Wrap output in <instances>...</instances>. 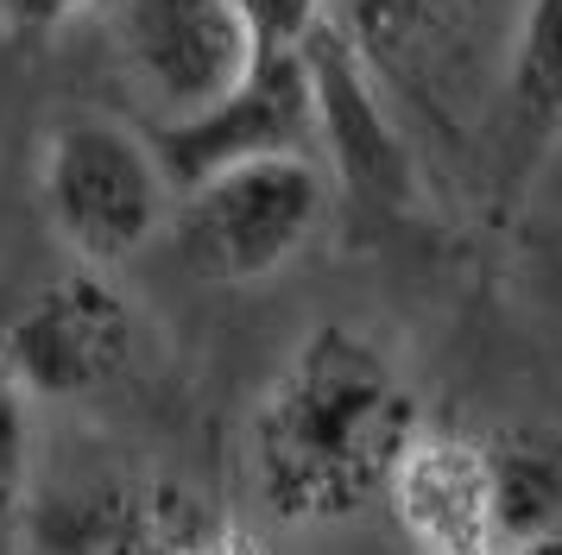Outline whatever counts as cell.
Listing matches in <instances>:
<instances>
[{
	"label": "cell",
	"mask_w": 562,
	"mask_h": 555,
	"mask_svg": "<svg viewBox=\"0 0 562 555\" xmlns=\"http://www.w3.org/2000/svg\"><path fill=\"white\" fill-rule=\"evenodd\" d=\"M178 183L153 133L102 107H70L38 139V208L77 265L121 272L171 227Z\"/></svg>",
	"instance_id": "cell-2"
},
{
	"label": "cell",
	"mask_w": 562,
	"mask_h": 555,
	"mask_svg": "<svg viewBox=\"0 0 562 555\" xmlns=\"http://www.w3.org/2000/svg\"><path fill=\"white\" fill-rule=\"evenodd\" d=\"M89 555H266L247 524L183 486H133L95 511Z\"/></svg>",
	"instance_id": "cell-10"
},
{
	"label": "cell",
	"mask_w": 562,
	"mask_h": 555,
	"mask_svg": "<svg viewBox=\"0 0 562 555\" xmlns=\"http://www.w3.org/2000/svg\"><path fill=\"white\" fill-rule=\"evenodd\" d=\"M304 64H310V95H316V139H329L341 177L373 190V196H398L405 190V151H398L385 114L367 95L348 45L335 32H316V38H304Z\"/></svg>",
	"instance_id": "cell-9"
},
{
	"label": "cell",
	"mask_w": 562,
	"mask_h": 555,
	"mask_svg": "<svg viewBox=\"0 0 562 555\" xmlns=\"http://www.w3.org/2000/svg\"><path fill=\"white\" fill-rule=\"evenodd\" d=\"M323 215L329 171L316 151H272L183 183L165 240L203 284H266L323 234Z\"/></svg>",
	"instance_id": "cell-3"
},
{
	"label": "cell",
	"mask_w": 562,
	"mask_h": 555,
	"mask_svg": "<svg viewBox=\"0 0 562 555\" xmlns=\"http://www.w3.org/2000/svg\"><path fill=\"white\" fill-rule=\"evenodd\" d=\"M32 467H38V423H32V398L0 373V555L26 550Z\"/></svg>",
	"instance_id": "cell-12"
},
{
	"label": "cell",
	"mask_w": 562,
	"mask_h": 555,
	"mask_svg": "<svg viewBox=\"0 0 562 555\" xmlns=\"http://www.w3.org/2000/svg\"><path fill=\"white\" fill-rule=\"evenodd\" d=\"M385 499L424 555H481V442L424 429Z\"/></svg>",
	"instance_id": "cell-11"
},
{
	"label": "cell",
	"mask_w": 562,
	"mask_h": 555,
	"mask_svg": "<svg viewBox=\"0 0 562 555\" xmlns=\"http://www.w3.org/2000/svg\"><path fill=\"white\" fill-rule=\"evenodd\" d=\"M562 151V0H518L512 13L499 121H493V196L518 208Z\"/></svg>",
	"instance_id": "cell-7"
},
{
	"label": "cell",
	"mask_w": 562,
	"mask_h": 555,
	"mask_svg": "<svg viewBox=\"0 0 562 555\" xmlns=\"http://www.w3.org/2000/svg\"><path fill=\"white\" fill-rule=\"evenodd\" d=\"M139 303L121 291V278L95 265H70L45 291H32L13 322H0V373L32 404H95L121 392L139 366Z\"/></svg>",
	"instance_id": "cell-4"
},
{
	"label": "cell",
	"mask_w": 562,
	"mask_h": 555,
	"mask_svg": "<svg viewBox=\"0 0 562 555\" xmlns=\"http://www.w3.org/2000/svg\"><path fill=\"white\" fill-rule=\"evenodd\" d=\"M259 45L266 32L247 0H114V57L158 126L196 121L240 89Z\"/></svg>",
	"instance_id": "cell-5"
},
{
	"label": "cell",
	"mask_w": 562,
	"mask_h": 555,
	"mask_svg": "<svg viewBox=\"0 0 562 555\" xmlns=\"http://www.w3.org/2000/svg\"><path fill=\"white\" fill-rule=\"evenodd\" d=\"M424 435L398 360L348 322L310 328L247 410V479L279 524H348L392 492Z\"/></svg>",
	"instance_id": "cell-1"
},
{
	"label": "cell",
	"mask_w": 562,
	"mask_h": 555,
	"mask_svg": "<svg viewBox=\"0 0 562 555\" xmlns=\"http://www.w3.org/2000/svg\"><path fill=\"white\" fill-rule=\"evenodd\" d=\"M158 158L171 183H196V177L240 165V158H272V151H310L316 146V95H310V64L304 38L291 45H259V64L240 76V89L215 101L209 114L153 133Z\"/></svg>",
	"instance_id": "cell-6"
},
{
	"label": "cell",
	"mask_w": 562,
	"mask_h": 555,
	"mask_svg": "<svg viewBox=\"0 0 562 555\" xmlns=\"http://www.w3.org/2000/svg\"><path fill=\"white\" fill-rule=\"evenodd\" d=\"M481 555H562V423L481 435Z\"/></svg>",
	"instance_id": "cell-8"
},
{
	"label": "cell",
	"mask_w": 562,
	"mask_h": 555,
	"mask_svg": "<svg viewBox=\"0 0 562 555\" xmlns=\"http://www.w3.org/2000/svg\"><path fill=\"white\" fill-rule=\"evenodd\" d=\"M95 0H0V32L20 45H45L64 25H77Z\"/></svg>",
	"instance_id": "cell-13"
}]
</instances>
